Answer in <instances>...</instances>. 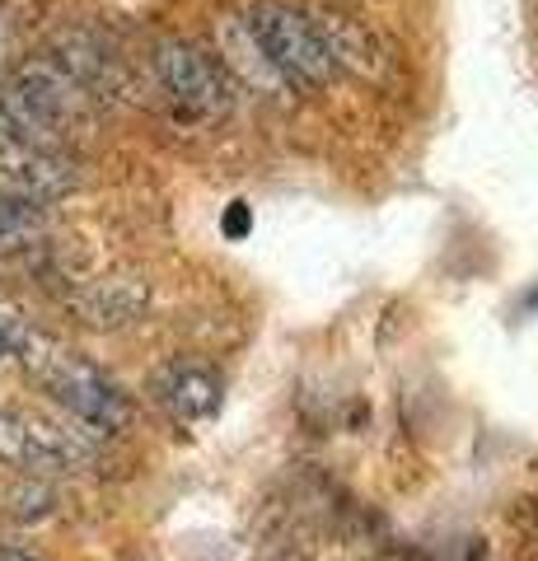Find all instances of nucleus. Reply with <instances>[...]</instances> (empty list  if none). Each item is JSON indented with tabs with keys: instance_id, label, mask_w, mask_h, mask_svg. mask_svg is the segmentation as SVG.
<instances>
[{
	"instance_id": "obj_1",
	"label": "nucleus",
	"mask_w": 538,
	"mask_h": 561,
	"mask_svg": "<svg viewBox=\"0 0 538 561\" xmlns=\"http://www.w3.org/2000/svg\"><path fill=\"white\" fill-rule=\"evenodd\" d=\"M14 360L43 383V393L57 402V408L76 421V426L94 431V435H117L131 426V398L113 375H103L99 365H90L76 351L57 346L51 337H43L38 328H24L20 346H14Z\"/></svg>"
},
{
	"instance_id": "obj_2",
	"label": "nucleus",
	"mask_w": 538,
	"mask_h": 561,
	"mask_svg": "<svg viewBox=\"0 0 538 561\" xmlns=\"http://www.w3.org/2000/svg\"><path fill=\"white\" fill-rule=\"evenodd\" d=\"M94 103L71 76H61L47 57H28L10 66L0 84V140L28 146H61L90 122Z\"/></svg>"
},
{
	"instance_id": "obj_3",
	"label": "nucleus",
	"mask_w": 538,
	"mask_h": 561,
	"mask_svg": "<svg viewBox=\"0 0 538 561\" xmlns=\"http://www.w3.org/2000/svg\"><path fill=\"white\" fill-rule=\"evenodd\" d=\"M239 14H244L257 47L267 51V61L282 70L295 94L319 90V84H328L337 76L333 57H328V43L319 38L314 20H309V5H290V0H249Z\"/></svg>"
},
{
	"instance_id": "obj_4",
	"label": "nucleus",
	"mask_w": 538,
	"mask_h": 561,
	"mask_svg": "<svg viewBox=\"0 0 538 561\" xmlns=\"http://www.w3.org/2000/svg\"><path fill=\"white\" fill-rule=\"evenodd\" d=\"M99 459V435L66 421H47L33 412H0V463L47 478V472H76Z\"/></svg>"
},
{
	"instance_id": "obj_5",
	"label": "nucleus",
	"mask_w": 538,
	"mask_h": 561,
	"mask_svg": "<svg viewBox=\"0 0 538 561\" xmlns=\"http://www.w3.org/2000/svg\"><path fill=\"white\" fill-rule=\"evenodd\" d=\"M150 70L173 108L193 117H225L234 108V80L225 76L216 51H206L193 38H160L150 51Z\"/></svg>"
},
{
	"instance_id": "obj_6",
	"label": "nucleus",
	"mask_w": 538,
	"mask_h": 561,
	"mask_svg": "<svg viewBox=\"0 0 538 561\" xmlns=\"http://www.w3.org/2000/svg\"><path fill=\"white\" fill-rule=\"evenodd\" d=\"M43 57L57 66L61 76H71L80 90L90 94L94 108L127 90V66H123L117 47L103 38L99 28H61V33H51Z\"/></svg>"
},
{
	"instance_id": "obj_7",
	"label": "nucleus",
	"mask_w": 538,
	"mask_h": 561,
	"mask_svg": "<svg viewBox=\"0 0 538 561\" xmlns=\"http://www.w3.org/2000/svg\"><path fill=\"white\" fill-rule=\"evenodd\" d=\"M0 183L14 197L57 202L80 183L76 160L61 146H28V140H0Z\"/></svg>"
},
{
	"instance_id": "obj_8",
	"label": "nucleus",
	"mask_w": 538,
	"mask_h": 561,
	"mask_svg": "<svg viewBox=\"0 0 538 561\" xmlns=\"http://www.w3.org/2000/svg\"><path fill=\"white\" fill-rule=\"evenodd\" d=\"M216 61L225 66V76L234 80V90L244 84L249 94H263V99H290L295 90L286 84V76L267 61V51L257 47V38L249 33L244 14L230 10L216 20Z\"/></svg>"
},
{
	"instance_id": "obj_9",
	"label": "nucleus",
	"mask_w": 538,
	"mask_h": 561,
	"mask_svg": "<svg viewBox=\"0 0 538 561\" xmlns=\"http://www.w3.org/2000/svg\"><path fill=\"white\" fill-rule=\"evenodd\" d=\"M150 398L173 416V421H206L220 412L225 402V379L216 365H202V360H169L150 375Z\"/></svg>"
},
{
	"instance_id": "obj_10",
	"label": "nucleus",
	"mask_w": 538,
	"mask_h": 561,
	"mask_svg": "<svg viewBox=\"0 0 538 561\" xmlns=\"http://www.w3.org/2000/svg\"><path fill=\"white\" fill-rule=\"evenodd\" d=\"M66 305H71L80 323L108 332V328H127L141 319L150 309V290L141 276H94V280H80V286L66 295Z\"/></svg>"
},
{
	"instance_id": "obj_11",
	"label": "nucleus",
	"mask_w": 538,
	"mask_h": 561,
	"mask_svg": "<svg viewBox=\"0 0 538 561\" xmlns=\"http://www.w3.org/2000/svg\"><path fill=\"white\" fill-rule=\"evenodd\" d=\"M319 38L328 43V57L337 70H356V76H379L385 70V47L370 33V24H360L356 14L333 10V5H309Z\"/></svg>"
},
{
	"instance_id": "obj_12",
	"label": "nucleus",
	"mask_w": 538,
	"mask_h": 561,
	"mask_svg": "<svg viewBox=\"0 0 538 561\" xmlns=\"http://www.w3.org/2000/svg\"><path fill=\"white\" fill-rule=\"evenodd\" d=\"M47 230V210L28 197H14V192H0V249H20L33 243Z\"/></svg>"
},
{
	"instance_id": "obj_13",
	"label": "nucleus",
	"mask_w": 538,
	"mask_h": 561,
	"mask_svg": "<svg viewBox=\"0 0 538 561\" xmlns=\"http://www.w3.org/2000/svg\"><path fill=\"white\" fill-rule=\"evenodd\" d=\"M20 57V20H14L10 5H0V70Z\"/></svg>"
},
{
	"instance_id": "obj_14",
	"label": "nucleus",
	"mask_w": 538,
	"mask_h": 561,
	"mask_svg": "<svg viewBox=\"0 0 538 561\" xmlns=\"http://www.w3.org/2000/svg\"><path fill=\"white\" fill-rule=\"evenodd\" d=\"M24 328H28V323L20 319V313H5V309H0V360L14 356V346H20Z\"/></svg>"
},
{
	"instance_id": "obj_15",
	"label": "nucleus",
	"mask_w": 538,
	"mask_h": 561,
	"mask_svg": "<svg viewBox=\"0 0 538 561\" xmlns=\"http://www.w3.org/2000/svg\"><path fill=\"white\" fill-rule=\"evenodd\" d=\"M0 561H38V557L24 552V548H0Z\"/></svg>"
}]
</instances>
